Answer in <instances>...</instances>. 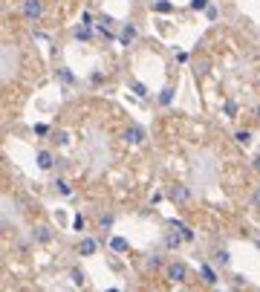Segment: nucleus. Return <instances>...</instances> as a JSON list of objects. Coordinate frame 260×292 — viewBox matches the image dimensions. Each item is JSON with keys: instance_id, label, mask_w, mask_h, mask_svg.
Listing matches in <instances>:
<instances>
[{"instance_id": "34", "label": "nucleus", "mask_w": 260, "mask_h": 292, "mask_svg": "<svg viewBox=\"0 0 260 292\" xmlns=\"http://www.w3.org/2000/svg\"><path fill=\"white\" fill-rule=\"evenodd\" d=\"M104 292H119V290H104Z\"/></svg>"}, {"instance_id": "17", "label": "nucleus", "mask_w": 260, "mask_h": 292, "mask_svg": "<svg viewBox=\"0 0 260 292\" xmlns=\"http://www.w3.org/2000/svg\"><path fill=\"white\" fill-rule=\"evenodd\" d=\"M110 249H113V252H128V240H125V237H113V240H110Z\"/></svg>"}, {"instance_id": "14", "label": "nucleus", "mask_w": 260, "mask_h": 292, "mask_svg": "<svg viewBox=\"0 0 260 292\" xmlns=\"http://www.w3.org/2000/svg\"><path fill=\"white\" fill-rule=\"evenodd\" d=\"M159 104H162V107H171V104H173V87L159 90Z\"/></svg>"}, {"instance_id": "1", "label": "nucleus", "mask_w": 260, "mask_h": 292, "mask_svg": "<svg viewBox=\"0 0 260 292\" xmlns=\"http://www.w3.org/2000/svg\"><path fill=\"white\" fill-rule=\"evenodd\" d=\"M188 275H191V272H188V266H185L182 260H171V263L165 266V278H168L171 284H185Z\"/></svg>"}, {"instance_id": "21", "label": "nucleus", "mask_w": 260, "mask_h": 292, "mask_svg": "<svg viewBox=\"0 0 260 292\" xmlns=\"http://www.w3.org/2000/svg\"><path fill=\"white\" fill-rule=\"evenodd\" d=\"M113 220H116L113 214H104V217L98 220V226H101V231H107V228H113Z\"/></svg>"}, {"instance_id": "5", "label": "nucleus", "mask_w": 260, "mask_h": 292, "mask_svg": "<svg viewBox=\"0 0 260 292\" xmlns=\"http://www.w3.org/2000/svg\"><path fill=\"white\" fill-rule=\"evenodd\" d=\"M32 240L46 246V243H52V240H55V231H52L49 226H35L32 228Z\"/></svg>"}, {"instance_id": "16", "label": "nucleus", "mask_w": 260, "mask_h": 292, "mask_svg": "<svg viewBox=\"0 0 260 292\" xmlns=\"http://www.w3.org/2000/svg\"><path fill=\"white\" fill-rule=\"evenodd\" d=\"M72 35H75V38H78V41H90V38H93V29H90V26H84V23H81V26H75V29H72Z\"/></svg>"}, {"instance_id": "24", "label": "nucleus", "mask_w": 260, "mask_h": 292, "mask_svg": "<svg viewBox=\"0 0 260 292\" xmlns=\"http://www.w3.org/2000/svg\"><path fill=\"white\" fill-rule=\"evenodd\" d=\"M58 75H61V78H64L66 84H72V81H75V75H72V72H69V69H66V67H64V69H58Z\"/></svg>"}, {"instance_id": "8", "label": "nucleus", "mask_w": 260, "mask_h": 292, "mask_svg": "<svg viewBox=\"0 0 260 292\" xmlns=\"http://www.w3.org/2000/svg\"><path fill=\"white\" fill-rule=\"evenodd\" d=\"M162 243H165V249H179V246H182L185 240H182V234H179V231H168Z\"/></svg>"}, {"instance_id": "31", "label": "nucleus", "mask_w": 260, "mask_h": 292, "mask_svg": "<svg viewBox=\"0 0 260 292\" xmlns=\"http://www.w3.org/2000/svg\"><path fill=\"white\" fill-rule=\"evenodd\" d=\"M66 142H69V136H66L64 130H61V133H58V145H66Z\"/></svg>"}, {"instance_id": "25", "label": "nucleus", "mask_w": 260, "mask_h": 292, "mask_svg": "<svg viewBox=\"0 0 260 292\" xmlns=\"http://www.w3.org/2000/svg\"><path fill=\"white\" fill-rule=\"evenodd\" d=\"M252 208H258V211H260V185L252 191Z\"/></svg>"}, {"instance_id": "4", "label": "nucleus", "mask_w": 260, "mask_h": 292, "mask_svg": "<svg viewBox=\"0 0 260 292\" xmlns=\"http://www.w3.org/2000/svg\"><path fill=\"white\" fill-rule=\"evenodd\" d=\"M125 142H128V145H142V142H145V128L128 125V128H125Z\"/></svg>"}, {"instance_id": "13", "label": "nucleus", "mask_w": 260, "mask_h": 292, "mask_svg": "<svg viewBox=\"0 0 260 292\" xmlns=\"http://www.w3.org/2000/svg\"><path fill=\"white\" fill-rule=\"evenodd\" d=\"M153 12H159V15H171V12H173V3H171V0H153Z\"/></svg>"}, {"instance_id": "6", "label": "nucleus", "mask_w": 260, "mask_h": 292, "mask_svg": "<svg viewBox=\"0 0 260 292\" xmlns=\"http://www.w3.org/2000/svg\"><path fill=\"white\" fill-rule=\"evenodd\" d=\"M96 249H98L96 237H81V243H78V255H81V258H93Z\"/></svg>"}, {"instance_id": "19", "label": "nucleus", "mask_w": 260, "mask_h": 292, "mask_svg": "<svg viewBox=\"0 0 260 292\" xmlns=\"http://www.w3.org/2000/svg\"><path fill=\"white\" fill-rule=\"evenodd\" d=\"M130 90H133V93H136L139 98H145V96H148V87H145L142 81H133V84H130Z\"/></svg>"}, {"instance_id": "18", "label": "nucleus", "mask_w": 260, "mask_h": 292, "mask_svg": "<svg viewBox=\"0 0 260 292\" xmlns=\"http://www.w3.org/2000/svg\"><path fill=\"white\" fill-rule=\"evenodd\" d=\"M188 6H191V12H208L211 3H208V0H191Z\"/></svg>"}, {"instance_id": "11", "label": "nucleus", "mask_w": 260, "mask_h": 292, "mask_svg": "<svg viewBox=\"0 0 260 292\" xmlns=\"http://www.w3.org/2000/svg\"><path fill=\"white\" fill-rule=\"evenodd\" d=\"M133 38H136V26H133V23H125V26H122V35H119V41L128 46Z\"/></svg>"}, {"instance_id": "30", "label": "nucleus", "mask_w": 260, "mask_h": 292, "mask_svg": "<svg viewBox=\"0 0 260 292\" xmlns=\"http://www.w3.org/2000/svg\"><path fill=\"white\" fill-rule=\"evenodd\" d=\"M81 21H84V26H93V15H90V12H84Z\"/></svg>"}, {"instance_id": "32", "label": "nucleus", "mask_w": 260, "mask_h": 292, "mask_svg": "<svg viewBox=\"0 0 260 292\" xmlns=\"http://www.w3.org/2000/svg\"><path fill=\"white\" fill-rule=\"evenodd\" d=\"M252 168H255V171H258V174H260V154H258V157H255V159H252Z\"/></svg>"}, {"instance_id": "22", "label": "nucleus", "mask_w": 260, "mask_h": 292, "mask_svg": "<svg viewBox=\"0 0 260 292\" xmlns=\"http://www.w3.org/2000/svg\"><path fill=\"white\" fill-rule=\"evenodd\" d=\"M223 110H226V116H237V110H240V107H237V101H234V98H228Z\"/></svg>"}, {"instance_id": "20", "label": "nucleus", "mask_w": 260, "mask_h": 292, "mask_svg": "<svg viewBox=\"0 0 260 292\" xmlns=\"http://www.w3.org/2000/svg\"><path fill=\"white\" fill-rule=\"evenodd\" d=\"M55 188H58V191H61L64 197L72 194V188H69V182H66V180H55Z\"/></svg>"}, {"instance_id": "2", "label": "nucleus", "mask_w": 260, "mask_h": 292, "mask_svg": "<svg viewBox=\"0 0 260 292\" xmlns=\"http://www.w3.org/2000/svg\"><path fill=\"white\" fill-rule=\"evenodd\" d=\"M21 15L29 21V23H38L43 18V3L41 0H21Z\"/></svg>"}, {"instance_id": "28", "label": "nucleus", "mask_w": 260, "mask_h": 292, "mask_svg": "<svg viewBox=\"0 0 260 292\" xmlns=\"http://www.w3.org/2000/svg\"><path fill=\"white\" fill-rule=\"evenodd\" d=\"M101 81H104V75H101V72H98V69H96V72H93V75H90V84H96V87H98V84H101Z\"/></svg>"}, {"instance_id": "15", "label": "nucleus", "mask_w": 260, "mask_h": 292, "mask_svg": "<svg viewBox=\"0 0 260 292\" xmlns=\"http://www.w3.org/2000/svg\"><path fill=\"white\" fill-rule=\"evenodd\" d=\"M234 142H237V145H249V142H252V130H234Z\"/></svg>"}, {"instance_id": "10", "label": "nucleus", "mask_w": 260, "mask_h": 292, "mask_svg": "<svg viewBox=\"0 0 260 292\" xmlns=\"http://www.w3.org/2000/svg\"><path fill=\"white\" fill-rule=\"evenodd\" d=\"M145 266H148L151 272H159V269H162V272H165V266H168V263H165V260H162V255H151V258L145 260Z\"/></svg>"}, {"instance_id": "27", "label": "nucleus", "mask_w": 260, "mask_h": 292, "mask_svg": "<svg viewBox=\"0 0 260 292\" xmlns=\"http://www.w3.org/2000/svg\"><path fill=\"white\" fill-rule=\"evenodd\" d=\"M72 281H75V284L81 287V284H84V272H78V269H72Z\"/></svg>"}, {"instance_id": "3", "label": "nucleus", "mask_w": 260, "mask_h": 292, "mask_svg": "<svg viewBox=\"0 0 260 292\" xmlns=\"http://www.w3.org/2000/svg\"><path fill=\"white\" fill-rule=\"evenodd\" d=\"M168 197H171L173 202H188V200H191V188L182 185V182H173V185H168Z\"/></svg>"}, {"instance_id": "26", "label": "nucleus", "mask_w": 260, "mask_h": 292, "mask_svg": "<svg viewBox=\"0 0 260 292\" xmlns=\"http://www.w3.org/2000/svg\"><path fill=\"white\" fill-rule=\"evenodd\" d=\"M217 260H220V263L226 266L228 260H231V258H228V249H220V252H217Z\"/></svg>"}, {"instance_id": "7", "label": "nucleus", "mask_w": 260, "mask_h": 292, "mask_svg": "<svg viewBox=\"0 0 260 292\" xmlns=\"http://www.w3.org/2000/svg\"><path fill=\"white\" fill-rule=\"evenodd\" d=\"M171 228H176V231L182 234V240H185V243H194V228L185 226L182 220H171Z\"/></svg>"}, {"instance_id": "29", "label": "nucleus", "mask_w": 260, "mask_h": 292, "mask_svg": "<svg viewBox=\"0 0 260 292\" xmlns=\"http://www.w3.org/2000/svg\"><path fill=\"white\" fill-rule=\"evenodd\" d=\"M35 133H38V136H46L49 128H46V125H35Z\"/></svg>"}, {"instance_id": "23", "label": "nucleus", "mask_w": 260, "mask_h": 292, "mask_svg": "<svg viewBox=\"0 0 260 292\" xmlns=\"http://www.w3.org/2000/svg\"><path fill=\"white\" fill-rule=\"evenodd\" d=\"M72 228H75V231H84V228H87V220H84L81 214H75V217H72Z\"/></svg>"}, {"instance_id": "12", "label": "nucleus", "mask_w": 260, "mask_h": 292, "mask_svg": "<svg viewBox=\"0 0 260 292\" xmlns=\"http://www.w3.org/2000/svg\"><path fill=\"white\" fill-rule=\"evenodd\" d=\"M199 275H202V281H205V284H217V272H214L208 263H202V266H199Z\"/></svg>"}, {"instance_id": "9", "label": "nucleus", "mask_w": 260, "mask_h": 292, "mask_svg": "<svg viewBox=\"0 0 260 292\" xmlns=\"http://www.w3.org/2000/svg\"><path fill=\"white\" fill-rule=\"evenodd\" d=\"M35 159H38V168H41V171H49V168H52V162H55L49 151H38V157H35Z\"/></svg>"}, {"instance_id": "33", "label": "nucleus", "mask_w": 260, "mask_h": 292, "mask_svg": "<svg viewBox=\"0 0 260 292\" xmlns=\"http://www.w3.org/2000/svg\"><path fill=\"white\" fill-rule=\"evenodd\" d=\"M255 119H258V122H260V104H258V107H255Z\"/></svg>"}]
</instances>
